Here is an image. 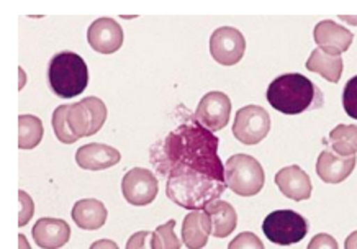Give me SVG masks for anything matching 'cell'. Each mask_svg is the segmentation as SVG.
Listing matches in <instances>:
<instances>
[{"mask_svg": "<svg viewBox=\"0 0 357 249\" xmlns=\"http://www.w3.org/2000/svg\"><path fill=\"white\" fill-rule=\"evenodd\" d=\"M220 139L197 121L195 115L154 143L149 159L159 177L205 176L225 181V166L218 156Z\"/></svg>", "mask_w": 357, "mask_h": 249, "instance_id": "cell-1", "label": "cell"}, {"mask_svg": "<svg viewBox=\"0 0 357 249\" xmlns=\"http://www.w3.org/2000/svg\"><path fill=\"white\" fill-rule=\"evenodd\" d=\"M266 96L272 109L285 115H300L303 112L318 110L325 103L321 89L298 73L275 77L267 87Z\"/></svg>", "mask_w": 357, "mask_h": 249, "instance_id": "cell-2", "label": "cell"}, {"mask_svg": "<svg viewBox=\"0 0 357 249\" xmlns=\"http://www.w3.org/2000/svg\"><path fill=\"white\" fill-rule=\"evenodd\" d=\"M227 189V182L205 176H184L167 179L166 194L169 200L187 210H205L206 205L218 200Z\"/></svg>", "mask_w": 357, "mask_h": 249, "instance_id": "cell-3", "label": "cell"}, {"mask_svg": "<svg viewBox=\"0 0 357 249\" xmlns=\"http://www.w3.org/2000/svg\"><path fill=\"white\" fill-rule=\"evenodd\" d=\"M48 84L61 98L77 97L87 89L89 69L86 61L73 51L53 56L48 66Z\"/></svg>", "mask_w": 357, "mask_h": 249, "instance_id": "cell-4", "label": "cell"}, {"mask_svg": "<svg viewBox=\"0 0 357 249\" xmlns=\"http://www.w3.org/2000/svg\"><path fill=\"white\" fill-rule=\"evenodd\" d=\"M227 187L239 197H252L262 190L266 174L261 163L249 154H234L225 166Z\"/></svg>", "mask_w": 357, "mask_h": 249, "instance_id": "cell-5", "label": "cell"}, {"mask_svg": "<svg viewBox=\"0 0 357 249\" xmlns=\"http://www.w3.org/2000/svg\"><path fill=\"white\" fill-rule=\"evenodd\" d=\"M308 220L294 210H275L262 222V232L271 243L280 246L297 244L307 236Z\"/></svg>", "mask_w": 357, "mask_h": 249, "instance_id": "cell-6", "label": "cell"}, {"mask_svg": "<svg viewBox=\"0 0 357 249\" xmlns=\"http://www.w3.org/2000/svg\"><path fill=\"white\" fill-rule=\"evenodd\" d=\"M107 116H109L107 105L97 97H86L81 102L70 103L68 110L70 131L77 138H86V136L98 133L105 125Z\"/></svg>", "mask_w": 357, "mask_h": 249, "instance_id": "cell-7", "label": "cell"}, {"mask_svg": "<svg viewBox=\"0 0 357 249\" xmlns=\"http://www.w3.org/2000/svg\"><path fill=\"white\" fill-rule=\"evenodd\" d=\"M271 131V116L259 105H246L236 112L233 135L246 146L259 144Z\"/></svg>", "mask_w": 357, "mask_h": 249, "instance_id": "cell-8", "label": "cell"}, {"mask_svg": "<svg viewBox=\"0 0 357 249\" xmlns=\"http://www.w3.org/2000/svg\"><path fill=\"white\" fill-rule=\"evenodd\" d=\"M121 192L125 200L135 206H146L158 197L159 182L151 171L144 167H133L121 181Z\"/></svg>", "mask_w": 357, "mask_h": 249, "instance_id": "cell-9", "label": "cell"}, {"mask_svg": "<svg viewBox=\"0 0 357 249\" xmlns=\"http://www.w3.org/2000/svg\"><path fill=\"white\" fill-rule=\"evenodd\" d=\"M246 40L243 33L233 27H220L210 36L211 58L222 66H234L243 59Z\"/></svg>", "mask_w": 357, "mask_h": 249, "instance_id": "cell-10", "label": "cell"}, {"mask_svg": "<svg viewBox=\"0 0 357 249\" xmlns=\"http://www.w3.org/2000/svg\"><path fill=\"white\" fill-rule=\"evenodd\" d=\"M194 115L197 121L211 133L220 131L228 125L229 116H231V100L223 92H208L200 100Z\"/></svg>", "mask_w": 357, "mask_h": 249, "instance_id": "cell-11", "label": "cell"}, {"mask_svg": "<svg viewBox=\"0 0 357 249\" xmlns=\"http://www.w3.org/2000/svg\"><path fill=\"white\" fill-rule=\"evenodd\" d=\"M87 40L96 53L114 54L123 46V30L114 18L103 17L89 27Z\"/></svg>", "mask_w": 357, "mask_h": 249, "instance_id": "cell-12", "label": "cell"}, {"mask_svg": "<svg viewBox=\"0 0 357 249\" xmlns=\"http://www.w3.org/2000/svg\"><path fill=\"white\" fill-rule=\"evenodd\" d=\"M313 38L317 41L318 48L326 51V53L342 54L349 50L354 35L347 28L337 25L336 22L323 20L314 27Z\"/></svg>", "mask_w": 357, "mask_h": 249, "instance_id": "cell-13", "label": "cell"}, {"mask_svg": "<svg viewBox=\"0 0 357 249\" xmlns=\"http://www.w3.org/2000/svg\"><path fill=\"white\" fill-rule=\"evenodd\" d=\"M121 154L116 148L103 143H89L77 149L76 163L84 171H103L120 163Z\"/></svg>", "mask_w": 357, "mask_h": 249, "instance_id": "cell-14", "label": "cell"}, {"mask_svg": "<svg viewBox=\"0 0 357 249\" xmlns=\"http://www.w3.org/2000/svg\"><path fill=\"white\" fill-rule=\"evenodd\" d=\"M275 186L290 200L302 202L312 197V179L300 166H287L275 174Z\"/></svg>", "mask_w": 357, "mask_h": 249, "instance_id": "cell-15", "label": "cell"}, {"mask_svg": "<svg viewBox=\"0 0 357 249\" xmlns=\"http://www.w3.org/2000/svg\"><path fill=\"white\" fill-rule=\"evenodd\" d=\"M356 167V156H340L331 149H325L318 156L317 174L326 184H341L351 176Z\"/></svg>", "mask_w": 357, "mask_h": 249, "instance_id": "cell-16", "label": "cell"}, {"mask_svg": "<svg viewBox=\"0 0 357 249\" xmlns=\"http://www.w3.org/2000/svg\"><path fill=\"white\" fill-rule=\"evenodd\" d=\"M33 239L43 249H59L69 243L70 228L61 218H40L33 227Z\"/></svg>", "mask_w": 357, "mask_h": 249, "instance_id": "cell-17", "label": "cell"}, {"mask_svg": "<svg viewBox=\"0 0 357 249\" xmlns=\"http://www.w3.org/2000/svg\"><path fill=\"white\" fill-rule=\"evenodd\" d=\"M211 234V223L206 211L194 210L185 215L182 223V239L187 249H202L206 246Z\"/></svg>", "mask_w": 357, "mask_h": 249, "instance_id": "cell-18", "label": "cell"}, {"mask_svg": "<svg viewBox=\"0 0 357 249\" xmlns=\"http://www.w3.org/2000/svg\"><path fill=\"white\" fill-rule=\"evenodd\" d=\"M109 217V211H107L105 205L97 199H82L76 202L73 209V220L79 228L93 229L102 228Z\"/></svg>", "mask_w": 357, "mask_h": 249, "instance_id": "cell-19", "label": "cell"}, {"mask_svg": "<svg viewBox=\"0 0 357 249\" xmlns=\"http://www.w3.org/2000/svg\"><path fill=\"white\" fill-rule=\"evenodd\" d=\"M206 215L210 217L211 234L215 238H227L236 229L238 213L231 204L225 200H215L206 205Z\"/></svg>", "mask_w": 357, "mask_h": 249, "instance_id": "cell-20", "label": "cell"}, {"mask_svg": "<svg viewBox=\"0 0 357 249\" xmlns=\"http://www.w3.org/2000/svg\"><path fill=\"white\" fill-rule=\"evenodd\" d=\"M307 69L317 73L328 82L337 84L342 74V58L341 54H331L323 51L321 48H314L307 61Z\"/></svg>", "mask_w": 357, "mask_h": 249, "instance_id": "cell-21", "label": "cell"}, {"mask_svg": "<svg viewBox=\"0 0 357 249\" xmlns=\"http://www.w3.org/2000/svg\"><path fill=\"white\" fill-rule=\"evenodd\" d=\"M45 135L43 121L35 115L18 116V148L33 149L41 143Z\"/></svg>", "mask_w": 357, "mask_h": 249, "instance_id": "cell-22", "label": "cell"}, {"mask_svg": "<svg viewBox=\"0 0 357 249\" xmlns=\"http://www.w3.org/2000/svg\"><path fill=\"white\" fill-rule=\"evenodd\" d=\"M331 151L340 156L349 158L357 153V126L356 125H337L330 133Z\"/></svg>", "mask_w": 357, "mask_h": 249, "instance_id": "cell-23", "label": "cell"}, {"mask_svg": "<svg viewBox=\"0 0 357 249\" xmlns=\"http://www.w3.org/2000/svg\"><path fill=\"white\" fill-rule=\"evenodd\" d=\"M174 229H176V220H169L154 229L151 233L153 249H181L182 243Z\"/></svg>", "mask_w": 357, "mask_h": 249, "instance_id": "cell-24", "label": "cell"}, {"mask_svg": "<svg viewBox=\"0 0 357 249\" xmlns=\"http://www.w3.org/2000/svg\"><path fill=\"white\" fill-rule=\"evenodd\" d=\"M68 110H69V105H59L58 109L53 112L51 123H53L56 138H58L61 143L73 144V143H76L79 138L73 133V131H70V126L68 121Z\"/></svg>", "mask_w": 357, "mask_h": 249, "instance_id": "cell-25", "label": "cell"}, {"mask_svg": "<svg viewBox=\"0 0 357 249\" xmlns=\"http://www.w3.org/2000/svg\"><path fill=\"white\" fill-rule=\"evenodd\" d=\"M342 107L351 119L357 120V76L351 77L342 91Z\"/></svg>", "mask_w": 357, "mask_h": 249, "instance_id": "cell-26", "label": "cell"}, {"mask_svg": "<svg viewBox=\"0 0 357 249\" xmlns=\"http://www.w3.org/2000/svg\"><path fill=\"white\" fill-rule=\"evenodd\" d=\"M228 249H266L264 243L255 233L244 232L239 233L231 243L228 244Z\"/></svg>", "mask_w": 357, "mask_h": 249, "instance_id": "cell-27", "label": "cell"}, {"mask_svg": "<svg viewBox=\"0 0 357 249\" xmlns=\"http://www.w3.org/2000/svg\"><path fill=\"white\" fill-rule=\"evenodd\" d=\"M18 199H20V220H18V227H25V225L30 222L33 213H35V204H33L31 197L26 194L25 190H20L18 192Z\"/></svg>", "mask_w": 357, "mask_h": 249, "instance_id": "cell-28", "label": "cell"}, {"mask_svg": "<svg viewBox=\"0 0 357 249\" xmlns=\"http://www.w3.org/2000/svg\"><path fill=\"white\" fill-rule=\"evenodd\" d=\"M126 249H153L151 246V233L149 232H136L130 236L126 243Z\"/></svg>", "mask_w": 357, "mask_h": 249, "instance_id": "cell-29", "label": "cell"}, {"mask_svg": "<svg viewBox=\"0 0 357 249\" xmlns=\"http://www.w3.org/2000/svg\"><path fill=\"white\" fill-rule=\"evenodd\" d=\"M307 249H340L337 248V241L331 234L328 233H318L312 241H310Z\"/></svg>", "mask_w": 357, "mask_h": 249, "instance_id": "cell-30", "label": "cell"}, {"mask_svg": "<svg viewBox=\"0 0 357 249\" xmlns=\"http://www.w3.org/2000/svg\"><path fill=\"white\" fill-rule=\"evenodd\" d=\"M89 249H120V248H119V244H116L115 241H112V239H98V241L92 243Z\"/></svg>", "mask_w": 357, "mask_h": 249, "instance_id": "cell-31", "label": "cell"}, {"mask_svg": "<svg viewBox=\"0 0 357 249\" xmlns=\"http://www.w3.org/2000/svg\"><path fill=\"white\" fill-rule=\"evenodd\" d=\"M344 249H357V232H352L349 236L346 238Z\"/></svg>", "mask_w": 357, "mask_h": 249, "instance_id": "cell-32", "label": "cell"}, {"mask_svg": "<svg viewBox=\"0 0 357 249\" xmlns=\"http://www.w3.org/2000/svg\"><path fill=\"white\" fill-rule=\"evenodd\" d=\"M18 241H20V249H31L30 244H28L25 234H20V238H18Z\"/></svg>", "mask_w": 357, "mask_h": 249, "instance_id": "cell-33", "label": "cell"}, {"mask_svg": "<svg viewBox=\"0 0 357 249\" xmlns=\"http://www.w3.org/2000/svg\"><path fill=\"white\" fill-rule=\"evenodd\" d=\"M340 18H341V20H344V22L352 23V25H357V17H344V15H341Z\"/></svg>", "mask_w": 357, "mask_h": 249, "instance_id": "cell-34", "label": "cell"}]
</instances>
